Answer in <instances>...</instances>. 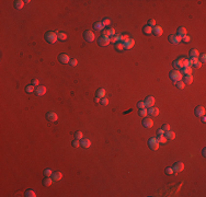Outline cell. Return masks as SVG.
I'll return each instance as SVG.
<instances>
[{
	"label": "cell",
	"instance_id": "6da1fadb",
	"mask_svg": "<svg viewBox=\"0 0 206 197\" xmlns=\"http://www.w3.org/2000/svg\"><path fill=\"white\" fill-rule=\"evenodd\" d=\"M45 40H46V42L49 43V44H54V43L57 42L58 35H57V33H56V32L48 31V32L45 34Z\"/></svg>",
	"mask_w": 206,
	"mask_h": 197
},
{
	"label": "cell",
	"instance_id": "7a4b0ae2",
	"mask_svg": "<svg viewBox=\"0 0 206 197\" xmlns=\"http://www.w3.org/2000/svg\"><path fill=\"white\" fill-rule=\"evenodd\" d=\"M169 77L174 83H176L178 81L182 80V72H180L179 70H172L169 73Z\"/></svg>",
	"mask_w": 206,
	"mask_h": 197
},
{
	"label": "cell",
	"instance_id": "3957f363",
	"mask_svg": "<svg viewBox=\"0 0 206 197\" xmlns=\"http://www.w3.org/2000/svg\"><path fill=\"white\" fill-rule=\"evenodd\" d=\"M175 65L178 66V68H184V67H187L190 66V60L186 59L184 57H179L178 59L175 60ZM191 67V66H190Z\"/></svg>",
	"mask_w": 206,
	"mask_h": 197
},
{
	"label": "cell",
	"instance_id": "277c9868",
	"mask_svg": "<svg viewBox=\"0 0 206 197\" xmlns=\"http://www.w3.org/2000/svg\"><path fill=\"white\" fill-rule=\"evenodd\" d=\"M148 146H149V148H150L151 150H158V149H159L160 144H159V141L157 140V138H150L149 141H148Z\"/></svg>",
	"mask_w": 206,
	"mask_h": 197
},
{
	"label": "cell",
	"instance_id": "5b68a950",
	"mask_svg": "<svg viewBox=\"0 0 206 197\" xmlns=\"http://www.w3.org/2000/svg\"><path fill=\"white\" fill-rule=\"evenodd\" d=\"M83 38H85L87 42H93L94 38H96V35H94V33L92 32V31H86L85 33H83Z\"/></svg>",
	"mask_w": 206,
	"mask_h": 197
},
{
	"label": "cell",
	"instance_id": "8992f818",
	"mask_svg": "<svg viewBox=\"0 0 206 197\" xmlns=\"http://www.w3.org/2000/svg\"><path fill=\"white\" fill-rule=\"evenodd\" d=\"M58 60H59L63 65H67V64H69V62H70V57H69V55L63 53V54H60V55L58 56Z\"/></svg>",
	"mask_w": 206,
	"mask_h": 197
},
{
	"label": "cell",
	"instance_id": "52a82bcc",
	"mask_svg": "<svg viewBox=\"0 0 206 197\" xmlns=\"http://www.w3.org/2000/svg\"><path fill=\"white\" fill-rule=\"evenodd\" d=\"M155 98L153 96H147L146 100L144 101V103H145V106H146V108L147 107H152V106H155Z\"/></svg>",
	"mask_w": 206,
	"mask_h": 197
},
{
	"label": "cell",
	"instance_id": "ba28073f",
	"mask_svg": "<svg viewBox=\"0 0 206 197\" xmlns=\"http://www.w3.org/2000/svg\"><path fill=\"white\" fill-rule=\"evenodd\" d=\"M169 42L174 45L180 44V43L182 42V37H180V36H178V35H170L169 36Z\"/></svg>",
	"mask_w": 206,
	"mask_h": 197
},
{
	"label": "cell",
	"instance_id": "9c48e42d",
	"mask_svg": "<svg viewBox=\"0 0 206 197\" xmlns=\"http://www.w3.org/2000/svg\"><path fill=\"white\" fill-rule=\"evenodd\" d=\"M45 93H46V87H44V85H38V87H36L35 94L37 96H42V95H44Z\"/></svg>",
	"mask_w": 206,
	"mask_h": 197
},
{
	"label": "cell",
	"instance_id": "30bf717a",
	"mask_svg": "<svg viewBox=\"0 0 206 197\" xmlns=\"http://www.w3.org/2000/svg\"><path fill=\"white\" fill-rule=\"evenodd\" d=\"M98 43H99L100 46L104 47V46H108V45L111 43V41H110V37H108V36H102V37L98 41Z\"/></svg>",
	"mask_w": 206,
	"mask_h": 197
},
{
	"label": "cell",
	"instance_id": "8fae6325",
	"mask_svg": "<svg viewBox=\"0 0 206 197\" xmlns=\"http://www.w3.org/2000/svg\"><path fill=\"white\" fill-rule=\"evenodd\" d=\"M194 113H195V115L197 117H203L205 116V107H203V106H197V107L195 108V111H194Z\"/></svg>",
	"mask_w": 206,
	"mask_h": 197
},
{
	"label": "cell",
	"instance_id": "7c38bea8",
	"mask_svg": "<svg viewBox=\"0 0 206 197\" xmlns=\"http://www.w3.org/2000/svg\"><path fill=\"white\" fill-rule=\"evenodd\" d=\"M142 126L145 128H151L153 126V121L149 117H145L144 121H142Z\"/></svg>",
	"mask_w": 206,
	"mask_h": 197
},
{
	"label": "cell",
	"instance_id": "4fadbf2b",
	"mask_svg": "<svg viewBox=\"0 0 206 197\" xmlns=\"http://www.w3.org/2000/svg\"><path fill=\"white\" fill-rule=\"evenodd\" d=\"M172 169H173V171L176 172V173H178V172H182L183 170H184V164H183L182 162H175Z\"/></svg>",
	"mask_w": 206,
	"mask_h": 197
},
{
	"label": "cell",
	"instance_id": "5bb4252c",
	"mask_svg": "<svg viewBox=\"0 0 206 197\" xmlns=\"http://www.w3.org/2000/svg\"><path fill=\"white\" fill-rule=\"evenodd\" d=\"M46 118H47V121H49V122H56L58 119V116L55 112H48L46 114Z\"/></svg>",
	"mask_w": 206,
	"mask_h": 197
},
{
	"label": "cell",
	"instance_id": "9a60e30c",
	"mask_svg": "<svg viewBox=\"0 0 206 197\" xmlns=\"http://www.w3.org/2000/svg\"><path fill=\"white\" fill-rule=\"evenodd\" d=\"M115 35V30L114 29H104L102 36H108V37H112Z\"/></svg>",
	"mask_w": 206,
	"mask_h": 197
},
{
	"label": "cell",
	"instance_id": "2e32d148",
	"mask_svg": "<svg viewBox=\"0 0 206 197\" xmlns=\"http://www.w3.org/2000/svg\"><path fill=\"white\" fill-rule=\"evenodd\" d=\"M135 45V41L133 38H130L128 41H126L124 43V49H132Z\"/></svg>",
	"mask_w": 206,
	"mask_h": 197
},
{
	"label": "cell",
	"instance_id": "e0dca14e",
	"mask_svg": "<svg viewBox=\"0 0 206 197\" xmlns=\"http://www.w3.org/2000/svg\"><path fill=\"white\" fill-rule=\"evenodd\" d=\"M152 33L155 34L156 36H161L162 33H163V30H162V28L160 25H156L152 28Z\"/></svg>",
	"mask_w": 206,
	"mask_h": 197
},
{
	"label": "cell",
	"instance_id": "ac0fdd59",
	"mask_svg": "<svg viewBox=\"0 0 206 197\" xmlns=\"http://www.w3.org/2000/svg\"><path fill=\"white\" fill-rule=\"evenodd\" d=\"M147 112H148V114L151 115V116H158V115H159V110H158V107H155V106L149 107L148 110H147Z\"/></svg>",
	"mask_w": 206,
	"mask_h": 197
},
{
	"label": "cell",
	"instance_id": "d6986e66",
	"mask_svg": "<svg viewBox=\"0 0 206 197\" xmlns=\"http://www.w3.org/2000/svg\"><path fill=\"white\" fill-rule=\"evenodd\" d=\"M52 178H53V181H55V182H58V181H60V180L63 178L62 172H59V171L54 172V173L52 174Z\"/></svg>",
	"mask_w": 206,
	"mask_h": 197
},
{
	"label": "cell",
	"instance_id": "ffe728a7",
	"mask_svg": "<svg viewBox=\"0 0 206 197\" xmlns=\"http://www.w3.org/2000/svg\"><path fill=\"white\" fill-rule=\"evenodd\" d=\"M80 145L83 148H89V147L91 146V141H90V139H88V138H82V139L80 140Z\"/></svg>",
	"mask_w": 206,
	"mask_h": 197
},
{
	"label": "cell",
	"instance_id": "44dd1931",
	"mask_svg": "<svg viewBox=\"0 0 206 197\" xmlns=\"http://www.w3.org/2000/svg\"><path fill=\"white\" fill-rule=\"evenodd\" d=\"M164 136H166V138L168 140H173L174 138H175V133H173V131H171V130L164 131Z\"/></svg>",
	"mask_w": 206,
	"mask_h": 197
},
{
	"label": "cell",
	"instance_id": "7402d4cb",
	"mask_svg": "<svg viewBox=\"0 0 206 197\" xmlns=\"http://www.w3.org/2000/svg\"><path fill=\"white\" fill-rule=\"evenodd\" d=\"M53 178H52V176H46V177L43 180V184L45 185V186H51L52 184H53Z\"/></svg>",
	"mask_w": 206,
	"mask_h": 197
},
{
	"label": "cell",
	"instance_id": "603a6c76",
	"mask_svg": "<svg viewBox=\"0 0 206 197\" xmlns=\"http://www.w3.org/2000/svg\"><path fill=\"white\" fill-rule=\"evenodd\" d=\"M183 82H184L185 84H192V83H193V77H192V74L185 76L184 79H183Z\"/></svg>",
	"mask_w": 206,
	"mask_h": 197
},
{
	"label": "cell",
	"instance_id": "cb8c5ba5",
	"mask_svg": "<svg viewBox=\"0 0 206 197\" xmlns=\"http://www.w3.org/2000/svg\"><path fill=\"white\" fill-rule=\"evenodd\" d=\"M178 36H180V37H184L185 35H186V29L183 28V26H181V28L178 29V34H176Z\"/></svg>",
	"mask_w": 206,
	"mask_h": 197
},
{
	"label": "cell",
	"instance_id": "d4e9b609",
	"mask_svg": "<svg viewBox=\"0 0 206 197\" xmlns=\"http://www.w3.org/2000/svg\"><path fill=\"white\" fill-rule=\"evenodd\" d=\"M93 29H96V30H98V31H103L104 29H105V26L103 25L102 22H96V23L93 24Z\"/></svg>",
	"mask_w": 206,
	"mask_h": 197
},
{
	"label": "cell",
	"instance_id": "484cf974",
	"mask_svg": "<svg viewBox=\"0 0 206 197\" xmlns=\"http://www.w3.org/2000/svg\"><path fill=\"white\" fill-rule=\"evenodd\" d=\"M192 72H193V69H192V67H190V66L182 68V74L184 73L185 76H187V74H192Z\"/></svg>",
	"mask_w": 206,
	"mask_h": 197
},
{
	"label": "cell",
	"instance_id": "4316f807",
	"mask_svg": "<svg viewBox=\"0 0 206 197\" xmlns=\"http://www.w3.org/2000/svg\"><path fill=\"white\" fill-rule=\"evenodd\" d=\"M24 6V1L23 0H17V1H14V8L18 9V10H20V9H22Z\"/></svg>",
	"mask_w": 206,
	"mask_h": 197
},
{
	"label": "cell",
	"instance_id": "83f0119b",
	"mask_svg": "<svg viewBox=\"0 0 206 197\" xmlns=\"http://www.w3.org/2000/svg\"><path fill=\"white\" fill-rule=\"evenodd\" d=\"M115 49L119 51V52L123 51V49H124V43L121 42V41H119L117 43H115Z\"/></svg>",
	"mask_w": 206,
	"mask_h": 197
},
{
	"label": "cell",
	"instance_id": "f1b7e54d",
	"mask_svg": "<svg viewBox=\"0 0 206 197\" xmlns=\"http://www.w3.org/2000/svg\"><path fill=\"white\" fill-rule=\"evenodd\" d=\"M142 32H144V34H146V35H149V34L152 33V28L149 25H145L144 29H142Z\"/></svg>",
	"mask_w": 206,
	"mask_h": 197
},
{
	"label": "cell",
	"instance_id": "f546056e",
	"mask_svg": "<svg viewBox=\"0 0 206 197\" xmlns=\"http://www.w3.org/2000/svg\"><path fill=\"white\" fill-rule=\"evenodd\" d=\"M157 140L159 141V144H167V141H168V139L166 138V136L164 135H160V136H158L157 137Z\"/></svg>",
	"mask_w": 206,
	"mask_h": 197
},
{
	"label": "cell",
	"instance_id": "4dcf8cb0",
	"mask_svg": "<svg viewBox=\"0 0 206 197\" xmlns=\"http://www.w3.org/2000/svg\"><path fill=\"white\" fill-rule=\"evenodd\" d=\"M35 89L36 87L33 84H30V85H26L25 87V91L28 92V93H33V92H35Z\"/></svg>",
	"mask_w": 206,
	"mask_h": 197
},
{
	"label": "cell",
	"instance_id": "1f68e13d",
	"mask_svg": "<svg viewBox=\"0 0 206 197\" xmlns=\"http://www.w3.org/2000/svg\"><path fill=\"white\" fill-rule=\"evenodd\" d=\"M97 96H98V98H100V99L104 98V96H105V90L102 89V88H101V89H99L98 91H97Z\"/></svg>",
	"mask_w": 206,
	"mask_h": 197
},
{
	"label": "cell",
	"instance_id": "d6a6232c",
	"mask_svg": "<svg viewBox=\"0 0 206 197\" xmlns=\"http://www.w3.org/2000/svg\"><path fill=\"white\" fill-rule=\"evenodd\" d=\"M190 56H191V57H198V56H200V53H198L197 49L193 48V49L190 51Z\"/></svg>",
	"mask_w": 206,
	"mask_h": 197
},
{
	"label": "cell",
	"instance_id": "836d02e7",
	"mask_svg": "<svg viewBox=\"0 0 206 197\" xmlns=\"http://www.w3.org/2000/svg\"><path fill=\"white\" fill-rule=\"evenodd\" d=\"M57 33V35H58V38H59L60 41H66L67 40V34H65V33H63V32H56Z\"/></svg>",
	"mask_w": 206,
	"mask_h": 197
},
{
	"label": "cell",
	"instance_id": "e575fe53",
	"mask_svg": "<svg viewBox=\"0 0 206 197\" xmlns=\"http://www.w3.org/2000/svg\"><path fill=\"white\" fill-rule=\"evenodd\" d=\"M110 41H111V43H117L119 41H121V35H114V36H112V37H110Z\"/></svg>",
	"mask_w": 206,
	"mask_h": 197
},
{
	"label": "cell",
	"instance_id": "d590c367",
	"mask_svg": "<svg viewBox=\"0 0 206 197\" xmlns=\"http://www.w3.org/2000/svg\"><path fill=\"white\" fill-rule=\"evenodd\" d=\"M25 196L26 197H35L36 194H35L34 191H32V189H29V191L25 192Z\"/></svg>",
	"mask_w": 206,
	"mask_h": 197
},
{
	"label": "cell",
	"instance_id": "8d00e7d4",
	"mask_svg": "<svg viewBox=\"0 0 206 197\" xmlns=\"http://www.w3.org/2000/svg\"><path fill=\"white\" fill-rule=\"evenodd\" d=\"M175 85H176V88H178V89L183 90V89H184V87H185V83L183 82V81H178V82L175 83Z\"/></svg>",
	"mask_w": 206,
	"mask_h": 197
},
{
	"label": "cell",
	"instance_id": "74e56055",
	"mask_svg": "<svg viewBox=\"0 0 206 197\" xmlns=\"http://www.w3.org/2000/svg\"><path fill=\"white\" fill-rule=\"evenodd\" d=\"M75 137H76V139L81 140V139L83 138V134H82V131H76V134H75Z\"/></svg>",
	"mask_w": 206,
	"mask_h": 197
},
{
	"label": "cell",
	"instance_id": "f35d334b",
	"mask_svg": "<svg viewBox=\"0 0 206 197\" xmlns=\"http://www.w3.org/2000/svg\"><path fill=\"white\" fill-rule=\"evenodd\" d=\"M130 35H127V34H123V35H121V42H123V43H125L126 41H128L130 40Z\"/></svg>",
	"mask_w": 206,
	"mask_h": 197
},
{
	"label": "cell",
	"instance_id": "ab89813d",
	"mask_svg": "<svg viewBox=\"0 0 206 197\" xmlns=\"http://www.w3.org/2000/svg\"><path fill=\"white\" fill-rule=\"evenodd\" d=\"M198 60H200L202 64H204V62H206V54H202V55L198 56Z\"/></svg>",
	"mask_w": 206,
	"mask_h": 197
},
{
	"label": "cell",
	"instance_id": "60d3db41",
	"mask_svg": "<svg viewBox=\"0 0 206 197\" xmlns=\"http://www.w3.org/2000/svg\"><path fill=\"white\" fill-rule=\"evenodd\" d=\"M148 112H147V108H142V110H139V115L140 116H147Z\"/></svg>",
	"mask_w": 206,
	"mask_h": 197
},
{
	"label": "cell",
	"instance_id": "b9f144b4",
	"mask_svg": "<svg viewBox=\"0 0 206 197\" xmlns=\"http://www.w3.org/2000/svg\"><path fill=\"white\" fill-rule=\"evenodd\" d=\"M137 107L139 108V110H142V108H146V106H145V103L144 101H140L137 103Z\"/></svg>",
	"mask_w": 206,
	"mask_h": 197
},
{
	"label": "cell",
	"instance_id": "7bdbcfd3",
	"mask_svg": "<svg viewBox=\"0 0 206 197\" xmlns=\"http://www.w3.org/2000/svg\"><path fill=\"white\" fill-rule=\"evenodd\" d=\"M72 146H74L75 148H78L79 146H81V145H80V140H78V139L74 140V141H72Z\"/></svg>",
	"mask_w": 206,
	"mask_h": 197
},
{
	"label": "cell",
	"instance_id": "ee69618b",
	"mask_svg": "<svg viewBox=\"0 0 206 197\" xmlns=\"http://www.w3.org/2000/svg\"><path fill=\"white\" fill-rule=\"evenodd\" d=\"M52 174H53V172H52L51 169H46L44 171V175L45 176H52Z\"/></svg>",
	"mask_w": 206,
	"mask_h": 197
},
{
	"label": "cell",
	"instance_id": "f6af8a7d",
	"mask_svg": "<svg viewBox=\"0 0 206 197\" xmlns=\"http://www.w3.org/2000/svg\"><path fill=\"white\" fill-rule=\"evenodd\" d=\"M101 104H102V105H104V106H106L108 104V99H106L105 96H104V98H102V100H101Z\"/></svg>",
	"mask_w": 206,
	"mask_h": 197
},
{
	"label": "cell",
	"instance_id": "bcb514c9",
	"mask_svg": "<svg viewBox=\"0 0 206 197\" xmlns=\"http://www.w3.org/2000/svg\"><path fill=\"white\" fill-rule=\"evenodd\" d=\"M102 23H103L104 26H108V25H110V24H111V20L110 19H104L102 21Z\"/></svg>",
	"mask_w": 206,
	"mask_h": 197
},
{
	"label": "cell",
	"instance_id": "7dc6e473",
	"mask_svg": "<svg viewBox=\"0 0 206 197\" xmlns=\"http://www.w3.org/2000/svg\"><path fill=\"white\" fill-rule=\"evenodd\" d=\"M182 41L184 43H189L190 41H191V36H189V35H185L184 37H182Z\"/></svg>",
	"mask_w": 206,
	"mask_h": 197
},
{
	"label": "cell",
	"instance_id": "c3c4849f",
	"mask_svg": "<svg viewBox=\"0 0 206 197\" xmlns=\"http://www.w3.org/2000/svg\"><path fill=\"white\" fill-rule=\"evenodd\" d=\"M173 169H172V167H167L166 169V173L168 174V175H171V174H173Z\"/></svg>",
	"mask_w": 206,
	"mask_h": 197
},
{
	"label": "cell",
	"instance_id": "681fc988",
	"mask_svg": "<svg viewBox=\"0 0 206 197\" xmlns=\"http://www.w3.org/2000/svg\"><path fill=\"white\" fill-rule=\"evenodd\" d=\"M149 26H151V28H153V26H156L157 24H156V20H153V19H151V20H149V24H148Z\"/></svg>",
	"mask_w": 206,
	"mask_h": 197
},
{
	"label": "cell",
	"instance_id": "f907efd6",
	"mask_svg": "<svg viewBox=\"0 0 206 197\" xmlns=\"http://www.w3.org/2000/svg\"><path fill=\"white\" fill-rule=\"evenodd\" d=\"M162 129L164 131L170 130V125H169V124H163V125H162Z\"/></svg>",
	"mask_w": 206,
	"mask_h": 197
},
{
	"label": "cell",
	"instance_id": "816d5d0a",
	"mask_svg": "<svg viewBox=\"0 0 206 197\" xmlns=\"http://www.w3.org/2000/svg\"><path fill=\"white\" fill-rule=\"evenodd\" d=\"M193 66H194L195 68H201V67H202V62H201L200 60H197V62H194Z\"/></svg>",
	"mask_w": 206,
	"mask_h": 197
},
{
	"label": "cell",
	"instance_id": "f5cc1de1",
	"mask_svg": "<svg viewBox=\"0 0 206 197\" xmlns=\"http://www.w3.org/2000/svg\"><path fill=\"white\" fill-rule=\"evenodd\" d=\"M69 64L71 66H77V65H78V60H77V59H70Z\"/></svg>",
	"mask_w": 206,
	"mask_h": 197
},
{
	"label": "cell",
	"instance_id": "db71d44e",
	"mask_svg": "<svg viewBox=\"0 0 206 197\" xmlns=\"http://www.w3.org/2000/svg\"><path fill=\"white\" fill-rule=\"evenodd\" d=\"M32 84L33 85H36V87H38V85H40V81H38L37 79H33V80H32Z\"/></svg>",
	"mask_w": 206,
	"mask_h": 197
},
{
	"label": "cell",
	"instance_id": "11a10c76",
	"mask_svg": "<svg viewBox=\"0 0 206 197\" xmlns=\"http://www.w3.org/2000/svg\"><path fill=\"white\" fill-rule=\"evenodd\" d=\"M157 134H158V136H160V135H164V130L162 129V128H160V129H158V130H157Z\"/></svg>",
	"mask_w": 206,
	"mask_h": 197
},
{
	"label": "cell",
	"instance_id": "9f6ffc18",
	"mask_svg": "<svg viewBox=\"0 0 206 197\" xmlns=\"http://www.w3.org/2000/svg\"><path fill=\"white\" fill-rule=\"evenodd\" d=\"M190 60H191V62L194 64L195 62H197V60H198V57H191V59H190Z\"/></svg>",
	"mask_w": 206,
	"mask_h": 197
},
{
	"label": "cell",
	"instance_id": "6f0895ef",
	"mask_svg": "<svg viewBox=\"0 0 206 197\" xmlns=\"http://www.w3.org/2000/svg\"><path fill=\"white\" fill-rule=\"evenodd\" d=\"M94 102H97V103H99V102H101V100H100V98H98V96H97V98L94 99Z\"/></svg>",
	"mask_w": 206,
	"mask_h": 197
},
{
	"label": "cell",
	"instance_id": "680465c9",
	"mask_svg": "<svg viewBox=\"0 0 206 197\" xmlns=\"http://www.w3.org/2000/svg\"><path fill=\"white\" fill-rule=\"evenodd\" d=\"M205 151H206V149H205V148H203V150H202V155L204 156V157L206 156V152H205Z\"/></svg>",
	"mask_w": 206,
	"mask_h": 197
},
{
	"label": "cell",
	"instance_id": "91938a15",
	"mask_svg": "<svg viewBox=\"0 0 206 197\" xmlns=\"http://www.w3.org/2000/svg\"><path fill=\"white\" fill-rule=\"evenodd\" d=\"M202 122H203V123H205V122H206V117H205V116L202 117Z\"/></svg>",
	"mask_w": 206,
	"mask_h": 197
}]
</instances>
